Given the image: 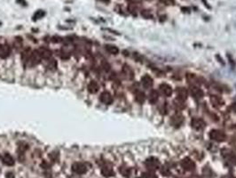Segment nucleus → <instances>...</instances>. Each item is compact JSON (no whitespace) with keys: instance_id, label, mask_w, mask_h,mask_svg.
<instances>
[{"instance_id":"obj_3","label":"nucleus","mask_w":236,"mask_h":178,"mask_svg":"<svg viewBox=\"0 0 236 178\" xmlns=\"http://www.w3.org/2000/svg\"><path fill=\"white\" fill-rule=\"evenodd\" d=\"M10 54H11V47L8 45L6 44L0 45V58L6 59L10 55Z\"/></svg>"},{"instance_id":"obj_5","label":"nucleus","mask_w":236,"mask_h":178,"mask_svg":"<svg viewBox=\"0 0 236 178\" xmlns=\"http://www.w3.org/2000/svg\"><path fill=\"white\" fill-rule=\"evenodd\" d=\"M2 161L6 166H13L14 165V160L9 153H5L2 157Z\"/></svg>"},{"instance_id":"obj_15","label":"nucleus","mask_w":236,"mask_h":178,"mask_svg":"<svg viewBox=\"0 0 236 178\" xmlns=\"http://www.w3.org/2000/svg\"><path fill=\"white\" fill-rule=\"evenodd\" d=\"M6 177H7V178H14V175H13L12 173H8V174H6Z\"/></svg>"},{"instance_id":"obj_10","label":"nucleus","mask_w":236,"mask_h":178,"mask_svg":"<svg viewBox=\"0 0 236 178\" xmlns=\"http://www.w3.org/2000/svg\"><path fill=\"white\" fill-rule=\"evenodd\" d=\"M44 15H45L44 11H43V10H38V11H37V12L35 13V14H34L33 18H34V20H38V19L43 18Z\"/></svg>"},{"instance_id":"obj_7","label":"nucleus","mask_w":236,"mask_h":178,"mask_svg":"<svg viewBox=\"0 0 236 178\" xmlns=\"http://www.w3.org/2000/svg\"><path fill=\"white\" fill-rule=\"evenodd\" d=\"M100 101H102L103 104H109L111 101H112V97L111 95L107 93V92H104L100 94Z\"/></svg>"},{"instance_id":"obj_8","label":"nucleus","mask_w":236,"mask_h":178,"mask_svg":"<svg viewBox=\"0 0 236 178\" xmlns=\"http://www.w3.org/2000/svg\"><path fill=\"white\" fill-rule=\"evenodd\" d=\"M87 89H88L89 93H91V94H95V93H97L98 90H99V85L97 84L96 81L92 80V81H91V82L88 84V86H87Z\"/></svg>"},{"instance_id":"obj_14","label":"nucleus","mask_w":236,"mask_h":178,"mask_svg":"<svg viewBox=\"0 0 236 178\" xmlns=\"http://www.w3.org/2000/svg\"><path fill=\"white\" fill-rule=\"evenodd\" d=\"M52 41L54 42H56V43H59L61 41V38H59V37H54V38H52Z\"/></svg>"},{"instance_id":"obj_4","label":"nucleus","mask_w":236,"mask_h":178,"mask_svg":"<svg viewBox=\"0 0 236 178\" xmlns=\"http://www.w3.org/2000/svg\"><path fill=\"white\" fill-rule=\"evenodd\" d=\"M37 51H38V53H39L41 58L42 59H44V60L51 59V57L52 55L51 51L49 48H46V47H40Z\"/></svg>"},{"instance_id":"obj_2","label":"nucleus","mask_w":236,"mask_h":178,"mask_svg":"<svg viewBox=\"0 0 236 178\" xmlns=\"http://www.w3.org/2000/svg\"><path fill=\"white\" fill-rule=\"evenodd\" d=\"M41 59L42 58H41V56H40V55H39L37 50L32 51L30 58V61H29V64L30 66H36V65H37V64L40 63Z\"/></svg>"},{"instance_id":"obj_1","label":"nucleus","mask_w":236,"mask_h":178,"mask_svg":"<svg viewBox=\"0 0 236 178\" xmlns=\"http://www.w3.org/2000/svg\"><path fill=\"white\" fill-rule=\"evenodd\" d=\"M72 171L77 174H84L87 172V167L82 162H75L72 165Z\"/></svg>"},{"instance_id":"obj_13","label":"nucleus","mask_w":236,"mask_h":178,"mask_svg":"<svg viewBox=\"0 0 236 178\" xmlns=\"http://www.w3.org/2000/svg\"><path fill=\"white\" fill-rule=\"evenodd\" d=\"M50 159L52 161H57L58 159H59V153H58V152H56V151L51 152V153L50 154Z\"/></svg>"},{"instance_id":"obj_6","label":"nucleus","mask_w":236,"mask_h":178,"mask_svg":"<svg viewBox=\"0 0 236 178\" xmlns=\"http://www.w3.org/2000/svg\"><path fill=\"white\" fill-rule=\"evenodd\" d=\"M31 52H32V51L30 48L25 49L22 52L21 60H22L23 63H29V61H30V55H31Z\"/></svg>"},{"instance_id":"obj_12","label":"nucleus","mask_w":236,"mask_h":178,"mask_svg":"<svg viewBox=\"0 0 236 178\" xmlns=\"http://www.w3.org/2000/svg\"><path fill=\"white\" fill-rule=\"evenodd\" d=\"M107 50L108 51V52L110 53V54H114V55H116V54H117V52H118V49L116 47V46H113V45H107Z\"/></svg>"},{"instance_id":"obj_9","label":"nucleus","mask_w":236,"mask_h":178,"mask_svg":"<svg viewBox=\"0 0 236 178\" xmlns=\"http://www.w3.org/2000/svg\"><path fill=\"white\" fill-rule=\"evenodd\" d=\"M57 67V62L54 59H49L48 60V64H47V68L50 69H54Z\"/></svg>"},{"instance_id":"obj_11","label":"nucleus","mask_w":236,"mask_h":178,"mask_svg":"<svg viewBox=\"0 0 236 178\" xmlns=\"http://www.w3.org/2000/svg\"><path fill=\"white\" fill-rule=\"evenodd\" d=\"M102 174H103V175H105V176H109V175H112L114 173H113V171L110 169V168H108V167H103V169H102Z\"/></svg>"}]
</instances>
